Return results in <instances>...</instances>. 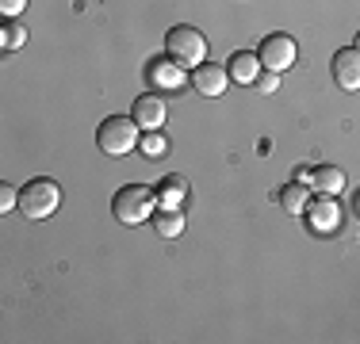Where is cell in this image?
<instances>
[{
  "mask_svg": "<svg viewBox=\"0 0 360 344\" xmlns=\"http://www.w3.org/2000/svg\"><path fill=\"white\" fill-rule=\"evenodd\" d=\"M150 81L158 84V88H176L180 84V65L173 62V58H169V62H158L150 69Z\"/></svg>",
  "mask_w": 360,
  "mask_h": 344,
  "instance_id": "9a60e30c",
  "label": "cell"
},
{
  "mask_svg": "<svg viewBox=\"0 0 360 344\" xmlns=\"http://www.w3.org/2000/svg\"><path fill=\"white\" fill-rule=\"evenodd\" d=\"M257 58H261V65L269 69V73H284L299 62V46L291 34H269V39L257 46Z\"/></svg>",
  "mask_w": 360,
  "mask_h": 344,
  "instance_id": "5b68a950",
  "label": "cell"
},
{
  "mask_svg": "<svg viewBox=\"0 0 360 344\" xmlns=\"http://www.w3.org/2000/svg\"><path fill=\"white\" fill-rule=\"evenodd\" d=\"M192 88L200 92V96H222V92L230 88V69H222L215 62H203V65H195L192 69Z\"/></svg>",
  "mask_w": 360,
  "mask_h": 344,
  "instance_id": "8992f818",
  "label": "cell"
},
{
  "mask_svg": "<svg viewBox=\"0 0 360 344\" xmlns=\"http://www.w3.org/2000/svg\"><path fill=\"white\" fill-rule=\"evenodd\" d=\"M23 8H27V0H0V12H4L8 20H12V15H20Z\"/></svg>",
  "mask_w": 360,
  "mask_h": 344,
  "instance_id": "ffe728a7",
  "label": "cell"
},
{
  "mask_svg": "<svg viewBox=\"0 0 360 344\" xmlns=\"http://www.w3.org/2000/svg\"><path fill=\"white\" fill-rule=\"evenodd\" d=\"M0 211H20V187L15 184H0Z\"/></svg>",
  "mask_w": 360,
  "mask_h": 344,
  "instance_id": "ac0fdd59",
  "label": "cell"
},
{
  "mask_svg": "<svg viewBox=\"0 0 360 344\" xmlns=\"http://www.w3.org/2000/svg\"><path fill=\"white\" fill-rule=\"evenodd\" d=\"M23 42H27V27H23V23L12 15V20L0 27V46H4V50H20Z\"/></svg>",
  "mask_w": 360,
  "mask_h": 344,
  "instance_id": "2e32d148",
  "label": "cell"
},
{
  "mask_svg": "<svg viewBox=\"0 0 360 344\" xmlns=\"http://www.w3.org/2000/svg\"><path fill=\"white\" fill-rule=\"evenodd\" d=\"M150 226L158 237H180L184 234V214H180V206H161V211H153Z\"/></svg>",
  "mask_w": 360,
  "mask_h": 344,
  "instance_id": "4fadbf2b",
  "label": "cell"
},
{
  "mask_svg": "<svg viewBox=\"0 0 360 344\" xmlns=\"http://www.w3.org/2000/svg\"><path fill=\"white\" fill-rule=\"evenodd\" d=\"M311 176H314V168H299V172H295L299 184H311Z\"/></svg>",
  "mask_w": 360,
  "mask_h": 344,
  "instance_id": "44dd1931",
  "label": "cell"
},
{
  "mask_svg": "<svg viewBox=\"0 0 360 344\" xmlns=\"http://www.w3.org/2000/svg\"><path fill=\"white\" fill-rule=\"evenodd\" d=\"M307 218H311L314 234H333V230H341V206H338V195H319V199L307 206Z\"/></svg>",
  "mask_w": 360,
  "mask_h": 344,
  "instance_id": "9c48e42d",
  "label": "cell"
},
{
  "mask_svg": "<svg viewBox=\"0 0 360 344\" xmlns=\"http://www.w3.org/2000/svg\"><path fill=\"white\" fill-rule=\"evenodd\" d=\"M165 50L180 69H195V65L207 62V39H203V31L188 27V23H176L165 34Z\"/></svg>",
  "mask_w": 360,
  "mask_h": 344,
  "instance_id": "277c9868",
  "label": "cell"
},
{
  "mask_svg": "<svg viewBox=\"0 0 360 344\" xmlns=\"http://www.w3.org/2000/svg\"><path fill=\"white\" fill-rule=\"evenodd\" d=\"M276 203H280V211H284V214H291V218L307 214V206H311V184H299V180H291V184L280 187Z\"/></svg>",
  "mask_w": 360,
  "mask_h": 344,
  "instance_id": "30bf717a",
  "label": "cell"
},
{
  "mask_svg": "<svg viewBox=\"0 0 360 344\" xmlns=\"http://www.w3.org/2000/svg\"><path fill=\"white\" fill-rule=\"evenodd\" d=\"M142 153L146 157H165V138H161V131H150V134H142Z\"/></svg>",
  "mask_w": 360,
  "mask_h": 344,
  "instance_id": "e0dca14e",
  "label": "cell"
},
{
  "mask_svg": "<svg viewBox=\"0 0 360 344\" xmlns=\"http://www.w3.org/2000/svg\"><path fill=\"white\" fill-rule=\"evenodd\" d=\"M131 119L142 126V134H150V131H161L165 126V119H169V107H165V100L161 96H153V92H146V96L134 100V111H131Z\"/></svg>",
  "mask_w": 360,
  "mask_h": 344,
  "instance_id": "52a82bcc",
  "label": "cell"
},
{
  "mask_svg": "<svg viewBox=\"0 0 360 344\" xmlns=\"http://www.w3.org/2000/svg\"><path fill=\"white\" fill-rule=\"evenodd\" d=\"M345 184H349V176H345V168H338V165H319L311 176V192H319V195H341Z\"/></svg>",
  "mask_w": 360,
  "mask_h": 344,
  "instance_id": "8fae6325",
  "label": "cell"
},
{
  "mask_svg": "<svg viewBox=\"0 0 360 344\" xmlns=\"http://www.w3.org/2000/svg\"><path fill=\"white\" fill-rule=\"evenodd\" d=\"M153 195H158V206H184V199H188V180L173 172V176L161 180Z\"/></svg>",
  "mask_w": 360,
  "mask_h": 344,
  "instance_id": "5bb4252c",
  "label": "cell"
},
{
  "mask_svg": "<svg viewBox=\"0 0 360 344\" xmlns=\"http://www.w3.org/2000/svg\"><path fill=\"white\" fill-rule=\"evenodd\" d=\"M139 142H142V126L131 115H111L96 131V145L108 157H127V153L139 150Z\"/></svg>",
  "mask_w": 360,
  "mask_h": 344,
  "instance_id": "6da1fadb",
  "label": "cell"
},
{
  "mask_svg": "<svg viewBox=\"0 0 360 344\" xmlns=\"http://www.w3.org/2000/svg\"><path fill=\"white\" fill-rule=\"evenodd\" d=\"M333 81L341 92H360V50L345 46L333 54Z\"/></svg>",
  "mask_w": 360,
  "mask_h": 344,
  "instance_id": "ba28073f",
  "label": "cell"
},
{
  "mask_svg": "<svg viewBox=\"0 0 360 344\" xmlns=\"http://www.w3.org/2000/svg\"><path fill=\"white\" fill-rule=\"evenodd\" d=\"M276 88H280V73H269V69H264V73L257 77V92H264V96H272Z\"/></svg>",
  "mask_w": 360,
  "mask_h": 344,
  "instance_id": "d6986e66",
  "label": "cell"
},
{
  "mask_svg": "<svg viewBox=\"0 0 360 344\" xmlns=\"http://www.w3.org/2000/svg\"><path fill=\"white\" fill-rule=\"evenodd\" d=\"M153 211H158V195L142 184H123L111 199V214L123 226H142L146 218H153Z\"/></svg>",
  "mask_w": 360,
  "mask_h": 344,
  "instance_id": "3957f363",
  "label": "cell"
},
{
  "mask_svg": "<svg viewBox=\"0 0 360 344\" xmlns=\"http://www.w3.org/2000/svg\"><path fill=\"white\" fill-rule=\"evenodd\" d=\"M62 206V187L54 184L50 176H35L20 187V214L31 222H42Z\"/></svg>",
  "mask_w": 360,
  "mask_h": 344,
  "instance_id": "7a4b0ae2",
  "label": "cell"
},
{
  "mask_svg": "<svg viewBox=\"0 0 360 344\" xmlns=\"http://www.w3.org/2000/svg\"><path fill=\"white\" fill-rule=\"evenodd\" d=\"M230 81H238V84H257V77L264 73V65H261V58L250 54V50H238L234 58H230Z\"/></svg>",
  "mask_w": 360,
  "mask_h": 344,
  "instance_id": "7c38bea8",
  "label": "cell"
},
{
  "mask_svg": "<svg viewBox=\"0 0 360 344\" xmlns=\"http://www.w3.org/2000/svg\"><path fill=\"white\" fill-rule=\"evenodd\" d=\"M356 50H360V34H356Z\"/></svg>",
  "mask_w": 360,
  "mask_h": 344,
  "instance_id": "7402d4cb",
  "label": "cell"
}]
</instances>
